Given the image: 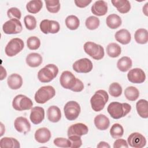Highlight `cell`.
I'll return each mask as SVG.
<instances>
[{
	"instance_id": "obj_1",
	"label": "cell",
	"mask_w": 148,
	"mask_h": 148,
	"mask_svg": "<svg viewBox=\"0 0 148 148\" xmlns=\"http://www.w3.org/2000/svg\"><path fill=\"white\" fill-rule=\"evenodd\" d=\"M60 83L63 88L71 90L73 92H81L84 88L83 82L68 71H65L61 73Z\"/></svg>"
},
{
	"instance_id": "obj_2",
	"label": "cell",
	"mask_w": 148,
	"mask_h": 148,
	"mask_svg": "<svg viewBox=\"0 0 148 148\" xmlns=\"http://www.w3.org/2000/svg\"><path fill=\"white\" fill-rule=\"evenodd\" d=\"M131 110V106L128 103L112 102L107 108L110 116L114 119H119L125 116Z\"/></svg>"
},
{
	"instance_id": "obj_3",
	"label": "cell",
	"mask_w": 148,
	"mask_h": 148,
	"mask_svg": "<svg viewBox=\"0 0 148 148\" xmlns=\"http://www.w3.org/2000/svg\"><path fill=\"white\" fill-rule=\"evenodd\" d=\"M109 99L108 92L103 90H97L90 99L92 109L95 112L101 111Z\"/></svg>"
},
{
	"instance_id": "obj_4",
	"label": "cell",
	"mask_w": 148,
	"mask_h": 148,
	"mask_svg": "<svg viewBox=\"0 0 148 148\" xmlns=\"http://www.w3.org/2000/svg\"><path fill=\"white\" fill-rule=\"evenodd\" d=\"M58 73V67L54 64H49L39 71L38 79L42 83H49L57 76Z\"/></svg>"
},
{
	"instance_id": "obj_5",
	"label": "cell",
	"mask_w": 148,
	"mask_h": 148,
	"mask_svg": "<svg viewBox=\"0 0 148 148\" xmlns=\"http://www.w3.org/2000/svg\"><path fill=\"white\" fill-rule=\"evenodd\" d=\"M55 95L56 90L53 87L45 86L41 87L37 90L35 92L34 99L37 103L43 104L53 98Z\"/></svg>"
},
{
	"instance_id": "obj_6",
	"label": "cell",
	"mask_w": 148,
	"mask_h": 148,
	"mask_svg": "<svg viewBox=\"0 0 148 148\" xmlns=\"http://www.w3.org/2000/svg\"><path fill=\"white\" fill-rule=\"evenodd\" d=\"M84 51L89 56L96 60H100L104 57L105 52L103 47L98 44L92 42H87L83 46Z\"/></svg>"
},
{
	"instance_id": "obj_7",
	"label": "cell",
	"mask_w": 148,
	"mask_h": 148,
	"mask_svg": "<svg viewBox=\"0 0 148 148\" xmlns=\"http://www.w3.org/2000/svg\"><path fill=\"white\" fill-rule=\"evenodd\" d=\"M32 106L33 102L32 100L23 94L16 95L12 101L13 108L17 111L29 110L32 109Z\"/></svg>"
},
{
	"instance_id": "obj_8",
	"label": "cell",
	"mask_w": 148,
	"mask_h": 148,
	"mask_svg": "<svg viewBox=\"0 0 148 148\" xmlns=\"http://www.w3.org/2000/svg\"><path fill=\"white\" fill-rule=\"evenodd\" d=\"M24 47L23 40L18 38L12 39L6 45L5 52L8 57H13L19 53Z\"/></svg>"
},
{
	"instance_id": "obj_9",
	"label": "cell",
	"mask_w": 148,
	"mask_h": 148,
	"mask_svg": "<svg viewBox=\"0 0 148 148\" xmlns=\"http://www.w3.org/2000/svg\"><path fill=\"white\" fill-rule=\"evenodd\" d=\"M79 104L74 101H70L66 103L64 107V112L65 117L69 121L76 119L80 113Z\"/></svg>"
},
{
	"instance_id": "obj_10",
	"label": "cell",
	"mask_w": 148,
	"mask_h": 148,
	"mask_svg": "<svg viewBox=\"0 0 148 148\" xmlns=\"http://www.w3.org/2000/svg\"><path fill=\"white\" fill-rule=\"evenodd\" d=\"M2 30L6 34H17L22 31L23 26L19 20L10 19L3 24Z\"/></svg>"
},
{
	"instance_id": "obj_11",
	"label": "cell",
	"mask_w": 148,
	"mask_h": 148,
	"mask_svg": "<svg viewBox=\"0 0 148 148\" xmlns=\"http://www.w3.org/2000/svg\"><path fill=\"white\" fill-rule=\"evenodd\" d=\"M72 68L77 73H87L92 71L93 65L90 60L87 58H83L76 61L73 64Z\"/></svg>"
},
{
	"instance_id": "obj_12",
	"label": "cell",
	"mask_w": 148,
	"mask_h": 148,
	"mask_svg": "<svg viewBox=\"0 0 148 148\" xmlns=\"http://www.w3.org/2000/svg\"><path fill=\"white\" fill-rule=\"evenodd\" d=\"M40 31L45 34H57L60 29V26L57 21L48 19L43 20L39 25Z\"/></svg>"
},
{
	"instance_id": "obj_13",
	"label": "cell",
	"mask_w": 148,
	"mask_h": 148,
	"mask_svg": "<svg viewBox=\"0 0 148 148\" xmlns=\"http://www.w3.org/2000/svg\"><path fill=\"white\" fill-rule=\"evenodd\" d=\"M127 143L132 147L142 148L146 146V139L142 134L139 132H133L128 137Z\"/></svg>"
},
{
	"instance_id": "obj_14",
	"label": "cell",
	"mask_w": 148,
	"mask_h": 148,
	"mask_svg": "<svg viewBox=\"0 0 148 148\" xmlns=\"http://www.w3.org/2000/svg\"><path fill=\"white\" fill-rule=\"evenodd\" d=\"M127 78L128 80L132 83L140 84L145 81L146 75L142 69L135 68L130 70L127 73Z\"/></svg>"
},
{
	"instance_id": "obj_15",
	"label": "cell",
	"mask_w": 148,
	"mask_h": 148,
	"mask_svg": "<svg viewBox=\"0 0 148 148\" xmlns=\"http://www.w3.org/2000/svg\"><path fill=\"white\" fill-rule=\"evenodd\" d=\"M14 127L17 132L24 134H27L31 130L30 123L27 118L22 116L18 117L15 119Z\"/></svg>"
},
{
	"instance_id": "obj_16",
	"label": "cell",
	"mask_w": 148,
	"mask_h": 148,
	"mask_svg": "<svg viewBox=\"0 0 148 148\" xmlns=\"http://www.w3.org/2000/svg\"><path fill=\"white\" fill-rule=\"evenodd\" d=\"M88 132V127L82 123H76L71 125L68 130V136L71 135H75L82 136L86 135Z\"/></svg>"
},
{
	"instance_id": "obj_17",
	"label": "cell",
	"mask_w": 148,
	"mask_h": 148,
	"mask_svg": "<svg viewBox=\"0 0 148 148\" xmlns=\"http://www.w3.org/2000/svg\"><path fill=\"white\" fill-rule=\"evenodd\" d=\"M45 118V110L40 106H35L31 109L29 119L34 124H39Z\"/></svg>"
},
{
	"instance_id": "obj_18",
	"label": "cell",
	"mask_w": 148,
	"mask_h": 148,
	"mask_svg": "<svg viewBox=\"0 0 148 148\" xmlns=\"http://www.w3.org/2000/svg\"><path fill=\"white\" fill-rule=\"evenodd\" d=\"M51 136V132L46 127H42L38 129L35 133L34 137L38 142L40 143H45L49 141Z\"/></svg>"
},
{
	"instance_id": "obj_19",
	"label": "cell",
	"mask_w": 148,
	"mask_h": 148,
	"mask_svg": "<svg viewBox=\"0 0 148 148\" xmlns=\"http://www.w3.org/2000/svg\"><path fill=\"white\" fill-rule=\"evenodd\" d=\"M91 12L95 16H102L108 12V4L105 1H95L91 6Z\"/></svg>"
},
{
	"instance_id": "obj_20",
	"label": "cell",
	"mask_w": 148,
	"mask_h": 148,
	"mask_svg": "<svg viewBox=\"0 0 148 148\" xmlns=\"http://www.w3.org/2000/svg\"><path fill=\"white\" fill-rule=\"evenodd\" d=\"M94 123L95 127L101 131H104L108 129L110 125V121L108 117L102 114H99L96 116L94 120Z\"/></svg>"
},
{
	"instance_id": "obj_21",
	"label": "cell",
	"mask_w": 148,
	"mask_h": 148,
	"mask_svg": "<svg viewBox=\"0 0 148 148\" xmlns=\"http://www.w3.org/2000/svg\"><path fill=\"white\" fill-rule=\"evenodd\" d=\"M7 83L10 88L12 90H17L23 85V79L20 75L17 73H13L8 77Z\"/></svg>"
},
{
	"instance_id": "obj_22",
	"label": "cell",
	"mask_w": 148,
	"mask_h": 148,
	"mask_svg": "<svg viewBox=\"0 0 148 148\" xmlns=\"http://www.w3.org/2000/svg\"><path fill=\"white\" fill-rule=\"evenodd\" d=\"M116 40L122 45L128 44L131 40V35L126 29H121L114 34Z\"/></svg>"
},
{
	"instance_id": "obj_23",
	"label": "cell",
	"mask_w": 148,
	"mask_h": 148,
	"mask_svg": "<svg viewBox=\"0 0 148 148\" xmlns=\"http://www.w3.org/2000/svg\"><path fill=\"white\" fill-rule=\"evenodd\" d=\"M25 61L29 66L36 68L41 65L43 59L40 54L37 53H31L27 56Z\"/></svg>"
},
{
	"instance_id": "obj_24",
	"label": "cell",
	"mask_w": 148,
	"mask_h": 148,
	"mask_svg": "<svg viewBox=\"0 0 148 148\" xmlns=\"http://www.w3.org/2000/svg\"><path fill=\"white\" fill-rule=\"evenodd\" d=\"M48 120L52 123H57L61 119V112L60 108L57 106H51L47 110Z\"/></svg>"
},
{
	"instance_id": "obj_25",
	"label": "cell",
	"mask_w": 148,
	"mask_h": 148,
	"mask_svg": "<svg viewBox=\"0 0 148 148\" xmlns=\"http://www.w3.org/2000/svg\"><path fill=\"white\" fill-rule=\"evenodd\" d=\"M111 2L120 13H127L131 9V4L128 0H113Z\"/></svg>"
},
{
	"instance_id": "obj_26",
	"label": "cell",
	"mask_w": 148,
	"mask_h": 148,
	"mask_svg": "<svg viewBox=\"0 0 148 148\" xmlns=\"http://www.w3.org/2000/svg\"><path fill=\"white\" fill-rule=\"evenodd\" d=\"M136 109L140 117L143 119L148 117V103L147 100L139 99L136 103Z\"/></svg>"
},
{
	"instance_id": "obj_27",
	"label": "cell",
	"mask_w": 148,
	"mask_h": 148,
	"mask_svg": "<svg viewBox=\"0 0 148 148\" xmlns=\"http://www.w3.org/2000/svg\"><path fill=\"white\" fill-rule=\"evenodd\" d=\"M106 23L110 29H116L121 25L122 20L119 16L113 13L109 14L106 17Z\"/></svg>"
},
{
	"instance_id": "obj_28",
	"label": "cell",
	"mask_w": 148,
	"mask_h": 148,
	"mask_svg": "<svg viewBox=\"0 0 148 148\" xmlns=\"http://www.w3.org/2000/svg\"><path fill=\"white\" fill-rule=\"evenodd\" d=\"M0 146L2 148H20L19 142L12 137H3L0 140Z\"/></svg>"
},
{
	"instance_id": "obj_29",
	"label": "cell",
	"mask_w": 148,
	"mask_h": 148,
	"mask_svg": "<svg viewBox=\"0 0 148 148\" xmlns=\"http://www.w3.org/2000/svg\"><path fill=\"white\" fill-rule=\"evenodd\" d=\"M134 39L136 43L144 45L148 42V32L146 29L139 28L134 34Z\"/></svg>"
},
{
	"instance_id": "obj_30",
	"label": "cell",
	"mask_w": 148,
	"mask_h": 148,
	"mask_svg": "<svg viewBox=\"0 0 148 148\" xmlns=\"http://www.w3.org/2000/svg\"><path fill=\"white\" fill-rule=\"evenodd\" d=\"M132 66V60L127 56H124L120 58L117 62V68L121 72L128 71Z\"/></svg>"
},
{
	"instance_id": "obj_31",
	"label": "cell",
	"mask_w": 148,
	"mask_h": 148,
	"mask_svg": "<svg viewBox=\"0 0 148 148\" xmlns=\"http://www.w3.org/2000/svg\"><path fill=\"white\" fill-rule=\"evenodd\" d=\"M43 7V2L40 0H32L29 1L26 5L27 11L32 14L38 13Z\"/></svg>"
},
{
	"instance_id": "obj_32",
	"label": "cell",
	"mask_w": 148,
	"mask_h": 148,
	"mask_svg": "<svg viewBox=\"0 0 148 148\" xmlns=\"http://www.w3.org/2000/svg\"><path fill=\"white\" fill-rule=\"evenodd\" d=\"M106 53L110 57L116 58L120 55L121 48L116 43H110L106 47Z\"/></svg>"
},
{
	"instance_id": "obj_33",
	"label": "cell",
	"mask_w": 148,
	"mask_h": 148,
	"mask_svg": "<svg viewBox=\"0 0 148 148\" xmlns=\"http://www.w3.org/2000/svg\"><path fill=\"white\" fill-rule=\"evenodd\" d=\"M124 95L128 101H135L139 96V91L137 88L134 86H129L125 89Z\"/></svg>"
},
{
	"instance_id": "obj_34",
	"label": "cell",
	"mask_w": 148,
	"mask_h": 148,
	"mask_svg": "<svg viewBox=\"0 0 148 148\" xmlns=\"http://www.w3.org/2000/svg\"><path fill=\"white\" fill-rule=\"evenodd\" d=\"M65 25L71 30L77 29L80 25V20L77 17L74 15H69L65 18Z\"/></svg>"
},
{
	"instance_id": "obj_35",
	"label": "cell",
	"mask_w": 148,
	"mask_h": 148,
	"mask_svg": "<svg viewBox=\"0 0 148 148\" xmlns=\"http://www.w3.org/2000/svg\"><path fill=\"white\" fill-rule=\"evenodd\" d=\"M47 10L51 13H58L60 9V2L58 0L45 1Z\"/></svg>"
},
{
	"instance_id": "obj_36",
	"label": "cell",
	"mask_w": 148,
	"mask_h": 148,
	"mask_svg": "<svg viewBox=\"0 0 148 148\" xmlns=\"http://www.w3.org/2000/svg\"><path fill=\"white\" fill-rule=\"evenodd\" d=\"M110 134L114 139L120 138L124 134V129L121 125L119 123H115L111 127L110 130Z\"/></svg>"
},
{
	"instance_id": "obj_37",
	"label": "cell",
	"mask_w": 148,
	"mask_h": 148,
	"mask_svg": "<svg viewBox=\"0 0 148 148\" xmlns=\"http://www.w3.org/2000/svg\"><path fill=\"white\" fill-rule=\"evenodd\" d=\"M100 24V21L97 17L90 16L86 18L85 25L86 27L90 30H94L98 28Z\"/></svg>"
},
{
	"instance_id": "obj_38",
	"label": "cell",
	"mask_w": 148,
	"mask_h": 148,
	"mask_svg": "<svg viewBox=\"0 0 148 148\" xmlns=\"http://www.w3.org/2000/svg\"><path fill=\"white\" fill-rule=\"evenodd\" d=\"M109 92L113 97H119L121 95L122 87L120 84L117 82L112 83L109 87Z\"/></svg>"
},
{
	"instance_id": "obj_39",
	"label": "cell",
	"mask_w": 148,
	"mask_h": 148,
	"mask_svg": "<svg viewBox=\"0 0 148 148\" xmlns=\"http://www.w3.org/2000/svg\"><path fill=\"white\" fill-rule=\"evenodd\" d=\"M27 46L30 50H37L40 46V40L35 36H30L27 40Z\"/></svg>"
},
{
	"instance_id": "obj_40",
	"label": "cell",
	"mask_w": 148,
	"mask_h": 148,
	"mask_svg": "<svg viewBox=\"0 0 148 148\" xmlns=\"http://www.w3.org/2000/svg\"><path fill=\"white\" fill-rule=\"evenodd\" d=\"M24 23L26 28L28 30H33L36 27V20L32 15H27L24 18Z\"/></svg>"
},
{
	"instance_id": "obj_41",
	"label": "cell",
	"mask_w": 148,
	"mask_h": 148,
	"mask_svg": "<svg viewBox=\"0 0 148 148\" xmlns=\"http://www.w3.org/2000/svg\"><path fill=\"white\" fill-rule=\"evenodd\" d=\"M54 145L60 147H70L71 142L68 139L65 138H56L53 140Z\"/></svg>"
},
{
	"instance_id": "obj_42",
	"label": "cell",
	"mask_w": 148,
	"mask_h": 148,
	"mask_svg": "<svg viewBox=\"0 0 148 148\" xmlns=\"http://www.w3.org/2000/svg\"><path fill=\"white\" fill-rule=\"evenodd\" d=\"M8 17L10 19H18L20 20L21 17V11L17 8H11L7 11Z\"/></svg>"
},
{
	"instance_id": "obj_43",
	"label": "cell",
	"mask_w": 148,
	"mask_h": 148,
	"mask_svg": "<svg viewBox=\"0 0 148 148\" xmlns=\"http://www.w3.org/2000/svg\"><path fill=\"white\" fill-rule=\"evenodd\" d=\"M68 139L71 142V147L72 148L80 147L82 145V140L81 136L71 135L68 136Z\"/></svg>"
},
{
	"instance_id": "obj_44",
	"label": "cell",
	"mask_w": 148,
	"mask_h": 148,
	"mask_svg": "<svg viewBox=\"0 0 148 148\" xmlns=\"http://www.w3.org/2000/svg\"><path fill=\"white\" fill-rule=\"evenodd\" d=\"M114 148H120V147H128V145L127 141L123 139H116L113 143Z\"/></svg>"
},
{
	"instance_id": "obj_45",
	"label": "cell",
	"mask_w": 148,
	"mask_h": 148,
	"mask_svg": "<svg viewBox=\"0 0 148 148\" xmlns=\"http://www.w3.org/2000/svg\"><path fill=\"white\" fill-rule=\"evenodd\" d=\"M92 1L91 0H75L74 1L76 6L80 8L87 6Z\"/></svg>"
},
{
	"instance_id": "obj_46",
	"label": "cell",
	"mask_w": 148,
	"mask_h": 148,
	"mask_svg": "<svg viewBox=\"0 0 148 148\" xmlns=\"http://www.w3.org/2000/svg\"><path fill=\"white\" fill-rule=\"evenodd\" d=\"M98 148H102V147H106V148H110V145L106 142L104 141H101L100 142L98 145L97 146Z\"/></svg>"
},
{
	"instance_id": "obj_47",
	"label": "cell",
	"mask_w": 148,
	"mask_h": 148,
	"mask_svg": "<svg viewBox=\"0 0 148 148\" xmlns=\"http://www.w3.org/2000/svg\"><path fill=\"white\" fill-rule=\"evenodd\" d=\"M1 80H2L4 78H5L6 77L7 75V73L6 71L5 70V69L1 65Z\"/></svg>"
},
{
	"instance_id": "obj_48",
	"label": "cell",
	"mask_w": 148,
	"mask_h": 148,
	"mask_svg": "<svg viewBox=\"0 0 148 148\" xmlns=\"http://www.w3.org/2000/svg\"><path fill=\"white\" fill-rule=\"evenodd\" d=\"M147 5H148V2H147L145 4V5L143 7V12L145 14V15L146 16H148V11H147L148 7H147Z\"/></svg>"
}]
</instances>
